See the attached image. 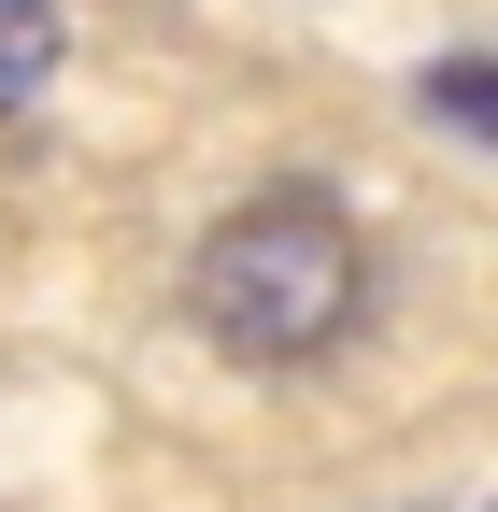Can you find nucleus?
<instances>
[{
    "label": "nucleus",
    "instance_id": "f257e3e1",
    "mask_svg": "<svg viewBox=\"0 0 498 512\" xmlns=\"http://www.w3.org/2000/svg\"><path fill=\"white\" fill-rule=\"evenodd\" d=\"M185 313H200L242 370H314L328 342H356V313H370V242H356L342 200L271 185V200L214 214V242L185 256Z\"/></svg>",
    "mask_w": 498,
    "mask_h": 512
},
{
    "label": "nucleus",
    "instance_id": "f03ea898",
    "mask_svg": "<svg viewBox=\"0 0 498 512\" xmlns=\"http://www.w3.org/2000/svg\"><path fill=\"white\" fill-rule=\"evenodd\" d=\"M43 72H57V15L43 0H0V114L43 100Z\"/></svg>",
    "mask_w": 498,
    "mask_h": 512
},
{
    "label": "nucleus",
    "instance_id": "7ed1b4c3",
    "mask_svg": "<svg viewBox=\"0 0 498 512\" xmlns=\"http://www.w3.org/2000/svg\"><path fill=\"white\" fill-rule=\"evenodd\" d=\"M484 512H498V498H484Z\"/></svg>",
    "mask_w": 498,
    "mask_h": 512
}]
</instances>
